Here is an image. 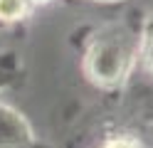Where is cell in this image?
Segmentation results:
<instances>
[{
  "label": "cell",
  "instance_id": "cell-1",
  "mask_svg": "<svg viewBox=\"0 0 153 148\" xmlns=\"http://www.w3.org/2000/svg\"><path fill=\"white\" fill-rule=\"evenodd\" d=\"M138 64V32L123 22L99 27L82 57V69L94 86L119 89Z\"/></svg>",
  "mask_w": 153,
  "mask_h": 148
},
{
  "label": "cell",
  "instance_id": "cell-2",
  "mask_svg": "<svg viewBox=\"0 0 153 148\" xmlns=\"http://www.w3.org/2000/svg\"><path fill=\"white\" fill-rule=\"evenodd\" d=\"M32 143L35 131L27 118L10 104L0 101V148H30Z\"/></svg>",
  "mask_w": 153,
  "mask_h": 148
},
{
  "label": "cell",
  "instance_id": "cell-3",
  "mask_svg": "<svg viewBox=\"0 0 153 148\" xmlns=\"http://www.w3.org/2000/svg\"><path fill=\"white\" fill-rule=\"evenodd\" d=\"M138 59L153 74V13L146 17V22L138 32Z\"/></svg>",
  "mask_w": 153,
  "mask_h": 148
},
{
  "label": "cell",
  "instance_id": "cell-4",
  "mask_svg": "<svg viewBox=\"0 0 153 148\" xmlns=\"http://www.w3.org/2000/svg\"><path fill=\"white\" fill-rule=\"evenodd\" d=\"M32 13L27 0H0V25L20 22Z\"/></svg>",
  "mask_w": 153,
  "mask_h": 148
},
{
  "label": "cell",
  "instance_id": "cell-5",
  "mask_svg": "<svg viewBox=\"0 0 153 148\" xmlns=\"http://www.w3.org/2000/svg\"><path fill=\"white\" fill-rule=\"evenodd\" d=\"M17 79H20V64H17V57L13 52H7L0 57V91L10 89Z\"/></svg>",
  "mask_w": 153,
  "mask_h": 148
},
{
  "label": "cell",
  "instance_id": "cell-6",
  "mask_svg": "<svg viewBox=\"0 0 153 148\" xmlns=\"http://www.w3.org/2000/svg\"><path fill=\"white\" fill-rule=\"evenodd\" d=\"M99 148H141L138 141H133L128 136H119V138H109L106 143H101Z\"/></svg>",
  "mask_w": 153,
  "mask_h": 148
},
{
  "label": "cell",
  "instance_id": "cell-7",
  "mask_svg": "<svg viewBox=\"0 0 153 148\" xmlns=\"http://www.w3.org/2000/svg\"><path fill=\"white\" fill-rule=\"evenodd\" d=\"M27 3H30V7L35 10V7H45L47 3H52V0H27Z\"/></svg>",
  "mask_w": 153,
  "mask_h": 148
},
{
  "label": "cell",
  "instance_id": "cell-8",
  "mask_svg": "<svg viewBox=\"0 0 153 148\" xmlns=\"http://www.w3.org/2000/svg\"><path fill=\"white\" fill-rule=\"evenodd\" d=\"M91 3H101V5H111V3H123V0H91Z\"/></svg>",
  "mask_w": 153,
  "mask_h": 148
}]
</instances>
